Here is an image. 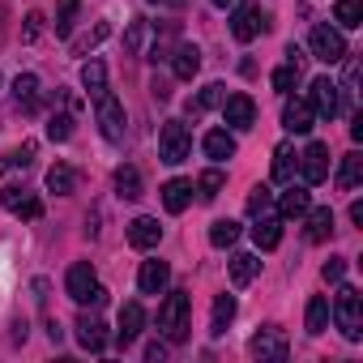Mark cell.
Listing matches in <instances>:
<instances>
[{"instance_id":"obj_1","label":"cell","mask_w":363,"mask_h":363,"mask_svg":"<svg viewBox=\"0 0 363 363\" xmlns=\"http://www.w3.org/2000/svg\"><path fill=\"white\" fill-rule=\"evenodd\" d=\"M189 308H193V299H189V291H171L167 299H162V308H158V329H162V337L167 342H184L189 337Z\"/></svg>"},{"instance_id":"obj_2","label":"cell","mask_w":363,"mask_h":363,"mask_svg":"<svg viewBox=\"0 0 363 363\" xmlns=\"http://www.w3.org/2000/svg\"><path fill=\"white\" fill-rule=\"evenodd\" d=\"M65 291H69V299L82 303V308H86V303H94V308L107 303V291L99 286L90 261H73V265H69V274H65Z\"/></svg>"},{"instance_id":"obj_3","label":"cell","mask_w":363,"mask_h":363,"mask_svg":"<svg viewBox=\"0 0 363 363\" xmlns=\"http://www.w3.org/2000/svg\"><path fill=\"white\" fill-rule=\"evenodd\" d=\"M333 320H337V329H342L346 342L363 337V295L354 286H337V295H333Z\"/></svg>"},{"instance_id":"obj_4","label":"cell","mask_w":363,"mask_h":363,"mask_svg":"<svg viewBox=\"0 0 363 363\" xmlns=\"http://www.w3.org/2000/svg\"><path fill=\"white\" fill-rule=\"evenodd\" d=\"M248 354H252V359H261V363H282V359L291 354V342H286V333H282L278 325H265V329H257V333H252Z\"/></svg>"},{"instance_id":"obj_5","label":"cell","mask_w":363,"mask_h":363,"mask_svg":"<svg viewBox=\"0 0 363 363\" xmlns=\"http://www.w3.org/2000/svg\"><path fill=\"white\" fill-rule=\"evenodd\" d=\"M189 154H193V137H189V128L179 124V120H167L162 133H158V158L175 167V162H184Z\"/></svg>"},{"instance_id":"obj_6","label":"cell","mask_w":363,"mask_h":363,"mask_svg":"<svg viewBox=\"0 0 363 363\" xmlns=\"http://www.w3.org/2000/svg\"><path fill=\"white\" fill-rule=\"evenodd\" d=\"M94 111H99L103 137H107V141H124V103H120L111 90H103V94L94 99Z\"/></svg>"},{"instance_id":"obj_7","label":"cell","mask_w":363,"mask_h":363,"mask_svg":"<svg viewBox=\"0 0 363 363\" xmlns=\"http://www.w3.org/2000/svg\"><path fill=\"white\" fill-rule=\"evenodd\" d=\"M308 43H312V56H316V60H325V65H337V60H346V56H350V52H346L342 30H333V26H316Z\"/></svg>"},{"instance_id":"obj_8","label":"cell","mask_w":363,"mask_h":363,"mask_svg":"<svg viewBox=\"0 0 363 363\" xmlns=\"http://www.w3.org/2000/svg\"><path fill=\"white\" fill-rule=\"evenodd\" d=\"M0 206H5L13 218H39L43 214V201L30 189H18V184H9L5 193H0Z\"/></svg>"},{"instance_id":"obj_9","label":"cell","mask_w":363,"mask_h":363,"mask_svg":"<svg viewBox=\"0 0 363 363\" xmlns=\"http://www.w3.org/2000/svg\"><path fill=\"white\" fill-rule=\"evenodd\" d=\"M261 30H269V18H265L261 9L244 5V9H235V13H231V35H235L240 43H252Z\"/></svg>"},{"instance_id":"obj_10","label":"cell","mask_w":363,"mask_h":363,"mask_svg":"<svg viewBox=\"0 0 363 363\" xmlns=\"http://www.w3.org/2000/svg\"><path fill=\"white\" fill-rule=\"evenodd\" d=\"M299 171H303V184H320V179H329V145L312 141L299 154Z\"/></svg>"},{"instance_id":"obj_11","label":"cell","mask_w":363,"mask_h":363,"mask_svg":"<svg viewBox=\"0 0 363 363\" xmlns=\"http://www.w3.org/2000/svg\"><path fill=\"white\" fill-rule=\"evenodd\" d=\"M223 116H227V124H231V128H240V133H244V128H252V124H257V103H252L248 94H227V99H223Z\"/></svg>"},{"instance_id":"obj_12","label":"cell","mask_w":363,"mask_h":363,"mask_svg":"<svg viewBox=\"0 0 363 363\" xmlns=\"http://www.w3.org/2000/svg\"><path fill=\"white\" fill-rule=\"evenodd\" d=\"M141 329H145V308H141V303H124V308H120V329H116L120 350H128V346L141 337Z\"/></svg>"},{"instance_id":"obj_13","label":"cell","mask_w":363,"mask_h":363,"mask_svg":"<svg viewBox=\"0 0 363 363\" xmlns=\"http://www.w3.org/2000/svg\"><path fill=\"white\" fill-rule=\"evenodd\" d=\"M308 103H312V111H316V116H329V120H333V116L342 111L337 82H329V77H316V82H312V99H308Z\"/></svg>"},{"instance_id":"obj_14","label":"cell","mask_w":363,"mask_h":363,"mask_svg":"<svg viewBox=\"0 0 363 363\" xmlns=\"http://www.w3.org/2000/svg\"><path fill=\"white\" fill-rule=\"evenodd\" d=\"M312 120H316V111H312V103L308 99H286V107H282V128L286 133H312Z\"/></svg>"},{"instance_id":"obj_15","label":"cell","mask_w":363,"mask_h":363,"mask_svg":"<svg viewBox=\"0 0 363 363\" xmlns=\"http://www.w3.org/2000/svg\"><path fill=\"white\" fill-rule=\"evenodd\" d=\"M77 342H82V350L103 354V350H107V325H103L99 316L82 312V320H77Z\"/></svg>"},{"instance_id":"obj_16","label":"cell","mask_w":363,"mask_h":363,"mask_svg":"<svg viewBox=\"0 0 363 363\" xmlns=\"http://www.w3.org/2000/svg\"><path fill=\"white\" fill-rule=\"evenodd\" d=\"M158 240H162V227H158V218H133L128 223V244L137 248V252H150V248H158Z\"/></svg>"},{"instance_id":"obj_17","label":"cell","mask_w":363,"mask_h":363,"mask_svg":"<svg viewBox=\"0 0 363 363\" xmlns=\"http://www.w3.org/2000/svg\"><path fill=\"white\" fill-rule=\"evenodd\" d=\"M167 282H171V265L167 261H141V274H137L141 295H162Z\"/></svg>"},{"instance_id":"obj_18","label":"cell","mask_w":363,"mask_h":363,"mask_svg":"<svg viewBox=\"0 0 363 363\" xmlns=\"http://www.w3.org/2000/svg\"><path fill=\"white\" fill-rule=\"evenodd\" d=\"M252 240L261 252H274L282 244V214H257V227H252Z\"/></svg>"},{"instance_id":"obj_19","label":"cell","mask_w":363,"mask_h":363,"mask_svg":"<svg viewBox=\"0 0 363 363\" xmlns=\"http://www.w3.org/2000/svg\"><path fill=\"white\" fill-rule=\"evenodd\" d=\"M158 193H162V210L167 214H184L189 201H193V184H189V179H167Z\"/></svg>"},{"instance_id":"obj_20","label":"cell","mask_w":363,"mask_h":363,"mask_svg":"<svg viewBox=\"0 0 363 363\" xmlns=\"http://www.w3.org/2000/svg\"><path fill=\"white\" fill-rule=\"evenodd\" d=\"M197 69H201V52H197L193 43L175 48V56H171V73H175L179 82H193V77H197Z\"/></svg>"},{"instance_id":"obj_21","label":"cell","mask_w":363,"mask_h":363,"mask_svg":"<svg viewBox=\"0 0 363 363\" xmlns=\"http://www.w3.org/2000/svg\"><path fill=\"white\" fill-rule=\"evenodd\" d=\"M116 193H120L124 201H141V197H145V189H141V171H137L133 162L116 167Z\"/></svg>"},{"instance_id":"obj_22","label":"cell","mask_w":363,"mask_h":363,"mask_svg":"<svg viewBox=\"0 0 363 363\" xmlns=\"http://www.w3.org/2000/svg\"><path fill=\"white\" fill-rule=\"evenodd\" d=\"M295 167H299L295 145H291V141L274 145V184H291V179H295Z\"/></svg>"},{"instance_id":"obj_23","label":"cell","mask_w":363,"mask_h":363,"mask_svg":"<svg viewBox=\"0 0 363 363\" xmlns=\"http://www.w3.org/2000/svg\"><path fill=\"white\" fill-rule=\"evenodd\" d=\"M308 244H325L329 235H333V210L329 206H320V210H308Z\"/></svg>"},{"instance_id":"obj_24","label":"cell","mask_w":363,"mask_h":363,"mask_svg":"<svg viewBox=\"0 0 363 363\" xmlns=\"http://www.w3.org/2000/svg\"><path fill=\"white\" fill-rule=\"evenodd\" d=\"M77 189V171L69 167V162H56V167H48V193H56V197H69Z\"/></svg>"},{"instance_id":"obj_25","label":"cell","mask_w":363,"mask_h":363,"mask_svg":"<svg viewBox=\"0 0 363 363\" xmlns=\"http://www.w3.org/2000/svg\"><path fill=\"white\" fill-rule=\"evenodd\" d=\"M206 154L214 158V162H227V158H235V137L227 133V128H214V133H206Z\"/></svg>"},{"instance_id":"obj_26","label":"cell","mask_w":363,"mask_h":363,"mask_svg":"<svg viewBox=\"0 0 363 363\" xmlns=\"http://www.w3.org/2000/svg\"><path fill=\"white\" fill-rule=\"evenodd\" d=\"M231 320H235V295H218L214 299V312H210V333L223 337L231 329Z\"/></svg>"},{"instance_id":"obj_27","label":"cell","mask_w":363,"mask_h":363,"mask_svg":"<svg viewBox=\"0 0 363 363\" xmlns=\"http://www.w3.org/2000/svg\"><path fill=\"white\" fill-rule=\"evenodd\" d=\"M359 179H363V154L350 150V154L342 158V167H337V189L350 193V189H359Z\"/></svg>"},{"instance_id":"obj_28","label":"cell","mask_w":363,"mask_h":363,"mask_svg":"<svg viewBox=\"0 0 363 363\" xmlns=\"http://www.w3.org/2000/svg\"><path fill=\"white\" fill-rule=\"evenodd\" d=\"M82 86H86V90H90V99H99V94H103V90H107V65H103V60H94V56H90V60H86V65H82Z\"/></svg>"},{"instance_id":"obj_29","label":"cell","mask_w":363,"mask_h":363,"mask_svg":"<svg viewBox=\"0 0 363 363\" xmlns=\"http://www.w3.org/2000/svg\"><path fill=\"white\" fill-rule=\"evenodd\" d=\"M257 274H261V261H257L252 252H235V257H231V282H235V286H248Z\"/></svg>"},{"instance_id":"obj_30","label":"cell","mask_w":363,"mask_h":363,"mask_svg":"<svg viewBox=\"0 0 363 363\" xmlns=\"http://www.w3.org/2000/svg\"><path fill=\"white\" fill-rule=\"evenodd\" d=\"M303 325H308L312 337L329 329V299H325V295H312V299H308V316H303Z\"/></svg>"},{"instance_id":"obj_31","label":"cell","mask_w":363,"mask_h":363,"mask_svg":"<svg viewBox=\"0 0 363 363\" xmlns=\"http://www.w3.org/2000/svg\"><path fill=\"white\" fill-rule=\"evenodd\" d=\"M333 22L342 30H359L363 26V0H337V5H333Z\"/></svg>"},{"instance_id":"obj_32","label":"cell","mask_w":363,"mask_h":363,"mask_svg":"<svg viewBox=\"0 0 363 363\" xmlns=\"http://www.w3.org/2000/svg\"><path fill=\"white\" fill-rule=\"evenodd\" d=\"M308 210H312V193H308V189H291V193H282V206H278L282 218H299V214H308Z\"/></svg>"},{"instance_id":"obj_33","label":"cell","mask_w":363,"mask_h":363,"mask_svg":"<svg viewBox=\"0 0 363 363\" xmlns=\"http://www.w3.org/2000/svg\"><path fill=\"white\" fill-rule=\"evenodd\" d=\"M77 13H82V0H56V35H60V39L73 35Z\"/></svg>"},{"instance_id":"obj_34","label":"cell","mask_w":363,"mask_h":363,"mask_svg":"<svg viewBox=\"0 0 363 363\" xmlns=\"http://www.w3.org/2000/svg\"><path fill=\"white\" fill-rule=\"evenodd\" d=\"M223 99H227V86H223V82H210V86L189 103V111H193V116H201V111H210V107H223Z\"/></svg>"},{"instance_id":"obj_35","label":"cell","mask_w":363,"mask_h":363,"mask_svg":"<svg viewBox=\"0 0 363 363\" xmlns=\"http://www.w3.org/2000/svg\"><path fill=\"white\" fill-rule=\"evenodd\" d=\"M223 184H227V175H223L218 167H210V171H201V179H197V193H201V201H218V193H223Z\"/></svg>"},{"instance_id":"obj_36","label":"cell","mask_w":363,"mask_h":363,"mask_svg":"<svg viewBox=\"0 0 363 363\" xmlns=\"http://www.w3.org/2000/svg\"><path fill=\"white\" fill-rule=\"evenodd\" d=\"M150 39V22L145 18H133L128 22V30H124V52L128 56H141V43Z\"/></svg>"},{"instance_id":"obj_37","label":"cell","mask_w":363,"mask_h":363,"mask_svg":"<svg viewBox=\"0 0 363 363\" xmlns=\"http://www.w3.org/2000/svg\"><path fill=\"white\" fill-rule=\"evenodd\" d=\"M240 240V223H231V218H218L214 227H210V244L214 248H231Z\"/></svg>"},{"instance_id":"obj_38","label":"cell","mask_w":363,"mask_h":363,"mask_svg":"<svg viewBox=\"0 0 363 363\" xmlns=\"http://www.w3.org/2000/svg\"><path fill=\"white\" fill-rule=\"evenodd\" d=\"M299 69H303V65H295V60H286L282 69H274V77H269V82H274V90H278V94H291V90H295V82H299Z\"/></svg>"},{"instance_id":"obj_39","label":"cell","mask_w":363,"mask_h":363,"mask_svg":"<svg viewBox=\"0 0 363 363\" xmlns=\"http://www.w3.org/2000/svg\"><path fill=\"white\" fill-rule=\"evenodd\" d=\"M35 94H39V77L35 73H18L13 77V99L26 103V107H35Z\"/></svg>"},{"instance_id":"obj_40","label":"cell","mask_w":363,"mask_h":363,"mask_svg":"<svg viewBox=\"0 0 363 363\" xmlns=\"http://www.w3.org/2000/svg\"><path fill=\"white\" fill-rule=\"evenodd\" d=\"M48 137L52 141H69L73 137V111H52L48 116Z\"/></svg>"},{"instance_id":"obj_41","label":"cell","mask_w":363,"mask_h":363,"mask_svg":"<svg viewBox=\"0 0 363 363\" xmlns=\"http://www.w3.org/2000/svg\"><path fill=\"white\" fill-rule=\"evenodd\" d=\"M30 158H35V145L26 141L22 150H9L5 158H0V171H26V167H30Z\"/></svg>"},{"instance_id":"obj_42","label":"cell","mask_w":363,"mask_h":363,"mask_svg":"<svg viewBox=\"0 0 363 363\" xmlns=\"http://www.w3.org/2000/svg\"><path fill=\"white\" fill-rule=\"evenodd\" d=\"M107 35H111V22H99V26H94L86 39H77V43H73V52H77V56H86V52H94V48H99Z\"/></svg>"},{"instance_id":"obj_43","label":"cell","mask_w":363,"mask_h":363,"mask_svg":"<svg viewBox=\"0 0 363 363\" xmlns=\"http://www.w3.org/2000/svg\"><path fill=\"white\" fill-rule=\"evenodd\" d=\"M269 206H274V193L265 189V184H257L252 193H248V214L257 218V214H269Z\"/></svg>"},{"instance_id":"obj_44","label":"cell","mask_w":363,"mask_h":363,"mask_svg":"<svg viewBox=\"0 0 363 363\" xmlns=\"http://www.w3.org/2000/svg\"><path fill=\"white\" fill-rule=\"evenodd\" d=\"M320 278H325V282H342V278H346V257H329V261L320 265Z\"/></svg>"},{"instance_id":"obj_45","label":"cell","mask_w":363,"mask_h":363,"mask_svg":"<svg viewBox=\"0 0 363 363\" xmlns=\"http://www.w3.org/2000/svg\"><path fill=\"white\" fill-rule=\"evenodd\" d=\"M39 30H43V13H30V18H26V30H22V39H26V43H35V39H39Z\"/></svg>"},{"instance_id":"obj_46","label":"cell","mask_w":363,"mask_h":363,"mask_svg":"<svg viewBox=\"0 0 363 363\" xmlns=\"http://www.w3.org/2000/svg\"><path fill=\"white\" fill-rule=\"evenodd\" d=\"M145 359H150V363H162V359H167V346H162V342H150V346H145Z\"/></svg>"},{"instance_id":"obj_47","label":"cell","mask_w":363,"mask_h":363,"mask_svg":"<svg viewBox=\"0 0 363 363\" xmlns=\"http://www.w3.org/2000/svg\"><path fill=\"white\" fill-rule=\"evenodd\" d=\"M350 223L363 227V201H350Z\"/></svg>"},{"instance_id":"obj_48","label":"cell","mask_w":363,"mask_h":363,"mask_svg":"<svg viewBox=\"0 0 363 363\" xmlns=\"http://www.w3.org/2000/svg\"><path fill=\"white\" fill-rule=\"evenodd\" d=\"M48 337H52V342H56V346H60V337H65V329H60V325H56V320H48Z\"/></svg>"},{"instance_id":"obj_49","label":"cell","mask_w":363,"mask_h":363,"mask_svg":"<svg viewBox=\"0 0 363 363\" xmlns=\"http://www.w3.org/2000/svg\"><path fill=\"white\" fill-rule=\"evenodd\" d=\"M350 137H354V141H363V116H354V124H350Z\"/></svg>"},{"instance_id":"obj_50","label":"cell","mask_w":363,"mask_h":363,"mask_svg":"<svg viewBox=\"0 0 363 363\" xmlns=\"http://www.w3.org/2000/svg\"><path fill=\"white\" fill-rule=\"evenodd\" d=\"M214 5H218V9H231V5H235V0H214Z\"/></svg>"},{"instance_id":"obj_51","label":"cell","mask_w":363,"mask_h":363,"mask_svg":"<svg viewBox=\"0 0 363 363\" xmlns=\"http://www.w3.org/2000/svg\"><path fill=\"white\" fill-rule=\"evenodd\" d=\"M150 5H171V0H150Z\"/></svg>"},{"instance_id":"obj_52","label":"cell","mask_w":363,"mask_h":363,"mask_svg":"<svg viewBox=\"0 0 363 363\" xmlns=\"http://www.w3.org/2000/svg\"><path fill=\"white\" fill-rule=\"evenodd\" d=\"M0 18H5V0H0Z\"/></svg>"},{"instance_id":"obj_53","label":"cell","mask_w":363,"mask_h":363,"mask_svg":"<svg viewBox=\"0 0 363 363\" xmlns=\"http://www.w3.org/2000/svg\"><path fill=\"white\" fill-rule=\"evenodd\" d=\"M0 86H5V77H0Z\"/></svg>"}]
</instances>
